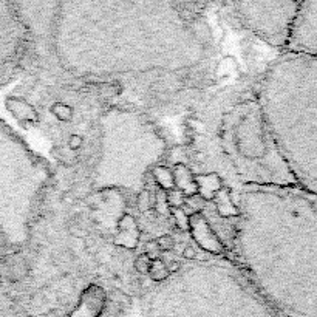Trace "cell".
I'll list each match as a JSON object with an SVG mask.
<instances>
[{
	"mask_svg": "<svg viewBox=\"0 0 317 317\" xmlns=\"http://www.w3.org/2000/svg\"><path fill=\"white\" fill-rule=\"evenodd\" d=\"M153 206V198H152V194L148 191H141L140 195L136 198V207L140 212H147L150 211Z\"/></svg>",
	"mask_w": 317,
	"mask_h": 317,
	"instance_id": "4fadbf2b",
	"label": "cell"
},
{
	"mask_svg": "<svg viewBox=\"0 0 317 317\" xmlns=\"http://www.w3.org/2000/svg\"><path fill=\"white\" fill-rule=\"evenodd\" d=\"M173 181H175V187L178 191H181L186 196H191L196 194V184L194 180V173L187 169V166L178 163L173 167Z\"/></svg>",
	"mask_w": 317,
	"mask_h": 317,
	"instance_id": "52a82bcc",
	"label": "cell"
},
{
	"mask_svg": "<svg viewBox=\"0 0 317 317\" xmlns=\"http://www.w3.org/2000/svg\"><path fill=\"white\" fill-rule=\"evenodd\" d=\"M144 254H147V255H150V254H153V252H158V246H156V242L155 240H148V242H146V244H144Z\"/></svg>",
	"mask_w": 317,
	"mask_h": 317,
	"instance_id": "ffe728a7",
	"label": "cell"
},
{
	"mask_svg": "<svg viewBox=\"0 0 317 317\" xmlns=\"http://www.w3.org/2000/svg\"><path fill=\"white\" fill-rule=\"evenodd\" d=\"M262 115L302 189L317 195V57L285 53L265 76Z\"/></svg>",
	"mask_w": 317,
	"mask_h": 317,
	"instance_id": "7a4b0ae2",
	"label": "cell"
},
{
	"mask_svg": "<svg viewBox=\"0 0 317 317\" xmlns=\"http://www.w3.org/2000/svg\"><path fill=\"white\" fill-rule=\"evenodd\" d=\"M148 275L153 282H164L169 279V271L166 268V263L158 257V259L150 262V268H148Z\"/></svg>",
	"mask_w": 317,
	"mask_h": 317,
	"instance_id": "30bf717a",
	"label": "cell"
},
{
	"mask_svg": "<svg viewBox=\"0 0 317 317\" xmlns=\"http://www.w3.org/2000/svg\"><path fill=\"white\" fill-rule=\"evenodd\" d=\"M49 112H51L61 122H70L73 120V115H74L73 107L65 104V102H54L51 105V108H49Z\"/></svg>",
	"mask_w": 317,
	"mask_h": 317,
	"instance_id": "8fae6325",
	"label": "cell"
},
{
	"mask_svg": "<svg viewBox=\"0 0 317 317\" xmlns=\"http://www.w3.org/2000/svg\"><path fill=\"white\" fill-rule=\"evenodd\" d=\"M70 234L77 237V239H85L87 237V232L82 229V227H79V226H72L70 227Z\"/></svg>",
	"mask_w": 317,
	"mask_h": 317,
	"instance_id": "44dd1931",
	"label": "cell"
},
{
	"mask_svg": "<svg viewBox=\"0 0 317 317\" xmlns=\"http://www.w3.org/2000/svg\"><path fill=\"white\" fill-rule=\"evenodd\" d=\"M300 2L235 3L240 21L265 42L286 48Z\"/></svg>",
	"mask_w": 317,
	"mask_h": 317,
	"instance_id": "3957f363",
	"label": "cell"
},
{
	"mask_svg": "<svg viewBox=\"0 0 317 317\" xmlns=\"http://www.w3.org/2000/svg\"><path fill=\"white\" fill-rule=\"evenodd\" d=\"M181 255H183L184 260L192 262V260L196 259V249H195L194 246H186L184 249H183V252H181Z\"/></svg>",
	"mask_w": 317,
	"mask_h": 317,
	"instance_id": "ac0fdd59",
	"label": "cell"
},
{
	"mask_svg": "<svg viewBox=\"0 0 317 317\" xmlns=\"http://www.w3.org/2000/svg\"><path fill=\"white\" fill-rule=\"evenodd\" d=\"M152 175L155 178L156 184L161 187L163 191L169 192L172 189H175V181H173V173L169 167L166 166H156L153 167L152 171Z\"/></svg>",
	"mask_w": 317,
	"mask_h": 317,
	"instance_id": "9c48e42d",
	"label": "cell"
},
{
	"mask_svg": "<svg viewBox=\"0 0 317 317\" xmlns=\"http://www.w3.org/2000/svg\"><path fill=\"white\" fill-rule=\"evenodd\" d=\"M64 201H65V203H74V196L65 194V195H64Z\"/></svg>",
	"mask_w": 317,
	"mask_h": 317,
	"instance_id": "7402d4cb",
	"label": "cell"
},
{
	"mask_svg": "<svg viewBox=\"0 0 317 317\" xmlns=\"http://www.w3.org/2000/svg\"><path fill=\"white\" fill-rule=\"evenodd\" d=\"M285 53L317 57V2H300Z\"/></svg>",
	"mask_w": 317,
	"mask_h": 317,
	"instance_id": "277c9868",
	"label": "cell"
},
{
	"mask_svg": "<svg viewBox=\"0 0 317 317\" xmlns=\"http://www.w3.org/2000/svg\"><path fill=\"white\" fill-rule=\"evenodd\" d=\"M82 146H84V138H82V135L73 133L70 138H68V147H70L72 150L77 152L79 148H82Z\"/></svg>",
	"mask_w": 317,
	"mask_h": 317,
	"instance_id": "e0dca14e",
	"label": "cell"
},
{
	"mask_svg": "<svg viewBox=\"0 0 317 317\" xmlns=\"http://www.w3.org/2000/svg\"><path fill=\"white\" fill-rule=\"evenodd\" d=\"M251 274L283 317H317V195L297 184L251 191Z\"/></svg>",
	"mask_w": 317,
	"mask_h": 317,
	"instance_id": "6da1fadb",
	"label": "cell"
},
{
	"mask_svg": "<svg viewBox=\"0 0 317 317\" xmlns=\"http://www.w3.org/2000/svg\"><path fill=\"white\" fill-rule=\"evenodd\" d=\"M166 201H167V206L172 207V209H180V207L186 203V195L181 191L172 189L166 194Z\"/></svg>",
	"mask_w": 317,
	"mask_h": 317,
	"instance_id": "7c38bea8",
	"label": "cell"
},
{
	"mask_svg": "<svg viewBox=\"0 0 317 317\" xmlns=\"http://www.w3.org/2000/svg\"><path fill=\"white\" fill-rule=\"evenodd\" d=\"M194 180L196 184V194L200 195L204 201L214 200L217 192H220L223 189L221 180L217 173H207V175H195L194 173Z\"/></svg>",
	"mask_w": 317,
	"mask_h": 317,
	"instance_id": "8992f818",
	"label": "cell"
},
{
	"mask_svg": "<svg viewBox=\"0 0 317 317\" xmlns=\"http://www.w3.org/2000/svg\"><path fill=\"white\" fill-rule=\"evenodd\" d=\"M214 200L217 203V209H219V214L224 219L227 217H237L240 215L242 211L237 206H234L232 198L229 195V191L227 189H221L220 192H217V195L214 196Z\"/></svg>",
	"mask_w": 317,
	"mask_h": 317,
	"instance_id": "ba28073f",
	"label": "cell"
},
{
	"mask_svg": "<svg viewBox=\"0 0 317 317\" xmlns=\"http://www.w3.org/2000/svg\"><path fill=\"white\" fill-rule=\"evenodd\" d=\"M172 215H173V219H175L176 226L180 227L181 231H189V229H191L189 219H187V217L183 214L181 209H173V211H172Z\"/></svg>",
	"mask_w": 317,
	"mask_h": 317,
	"instance_id": "9a60e30c",
	"label": "cell"
},
{
	"mask_svg": "<svg viewBox=\"0 0 317 317\" xmlns=\"http://www.w3.org/2000/svg\"><path fill=\"white\" fill-rule=\"evenodd\" d=\"M150 259H148V255L147 254H141V255H138L136 257V260L133 263V268L136 272H140V274H148V268H150Z\"/></svg>",
	"mask_w": 317,
	"mask_h": 317,
	"instance_id": "5bb4252c",
	"label": "cell"
},
{
	"mask_svg": "<svg viewBox=\"0 0 317 317\" xmlns=\"http://www.w3.org/2000/svg\"><path fill=\"white\" fill-rule=\"evenodd\" d=\"M155 242H156L158 249L163 251V252L172 251L173 246H175V242H173V237L172 235H161V237H158V240H155Z\"/></svg>",
	"mask_w": 317,
	"mask_h": 317,
	"instance_id": "2e32d148",
	"label": "cell"
},
{
	"mask_svg": "<svg viewBox=\"0 0 317 317\" xmlns=\"http://www.w3.org/2000/svg\"><path fill=\"white\" fill-rule=\"evenodd\" d=\"M166 268H167V271H169V274H175L181 269V263L178 260H171L169 263H166Z\"/></svg>",
	"mask_w": 317,
	"mask_h": 317,
	"instance_id": "d6986e66",
	"label": "cell"
},
{
	"mask_svg": "<svg viewBox=\"0 0 317 317\" xmlns=\"http://www.w3.org/2000/svg\"><path fill=\"white\" fill-rule=\"evenodd\" d=\"M21 48V22L14 5L0 3V77L16 61Z\"/></svg>",
	"mask_w": 317,
	"mask_h": 317,
	"instance_id": "5b68a950",
	"label": "cell"
}]
</instances>
